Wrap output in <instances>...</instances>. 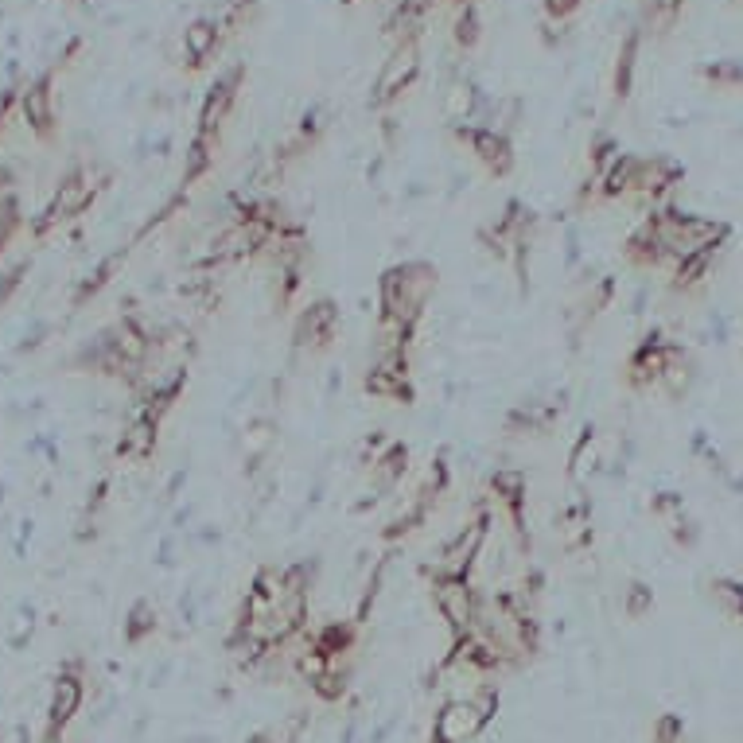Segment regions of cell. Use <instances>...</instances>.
I'll return each instance as SVG.
<instances>
[{"mask_svg":"<svg viewBox=\"0 0 743 743\" xmlns=\"http://www.w3.org/2000/svg\"><path fill=\"white\" fill-rule=\"evenodd\" d=\"M708 600L724 619H740L743 623V580H728V576L712 580L708 584Z\"/></svg>","mask_w":743,"mask_h":743,"instance_id":"44dd1931","label":"cell"},{"mask_svg":"<svg viewBox=\"0 0 743 743\" xmlns=\"http://www.w3.org/2000/svg\"><path fill=\"white\" fill-rule=\"evenodd\" d=\"M24 230V214H20V207H16V199L8 195L4 199V207H0V253L12 246V238Z\"/></svg>","mask_w":743,"mask_h":743,"instance_id":"f546056e","label":"cell"},{"mask_svg":"<svg viewBox=\"0 0 743 743\" xmlns=\"http://www.w3.org/2000/svg\"><path fill=\"white\" fill-rule=\"evenodd\" d=\"M432 603H436L440 619L448 623L452 638H463L475 631V619H479V592L471 588V576H444V572H432Z\"/></svg>","mask_w":743,"mask_h":743,"instance_id":"7a4b0ae2","label":"cell"},{"mask_svg":"<svg viewBox=\"0 0 743 743\" xmlns=\"http://www.w3.org/2000/svg\"><path fill=\"white\" fill-rule=\"evenodd\" d=\"M156 436H160V417L148 409V405H137V413H133V421L125 425V432H121V440H117V456L121 460H152V452H156Z\"/></svg>","mask_w":743,"mask_h":743,"instance_id":"9c48e42d","label":"cell"},{"mask_svg":"<svg viewBox=\"0 0 743 743\" xmlns=\"http://www.w3.org/2000/svg\"><path fill=\"white\" fill-rule=\"evenodd\" d=\"M335 331H339V304L316 300L292 323V343H296V351H327L335 343Z\"/></svg>","mask_w":743,"mask_h":743,"instance_id":"8992f818","label":"cell"},{"mask_svg":"<svg viewBox=\"0 0 743 743\" xmlns=\"http://www.w3.org/2000/svg\"><path fill=\"white\" fill-rule=\"evenodd\" d=\"M55 736H59V732H51V736H47V743H55Z\"/></svg>","mask_w":743,"mask_h":743,"instance_id":"ab89813d","label":"cell"},{"mask_svg":"<svg viewBox=\"0 0 743 743\" xmlns=\"http://www.w3.org/2000/svg\"><path fill=\"white\" fill-rule=\"evenodd\" d=\"M635 172H638V160L635 156H619L603 176H596L600 183L603 199H619V195H631L635 191Z\"/></svg>","mask_w":743,"mask_h":743,"instance_id":"ffe728a7","label":"cell"},{"mask_svg":"<svg viewBox=\"0 0 743 743\" xmlns=\"http://www.w3.org/2000/svg\"><path fill=\"white\" fill-rule=\"evenodd\" d=\"M631 71H635V39H627L623 59H619V71H615V90H619V94L631 90Z\"/></svg>","mask_w":743,"mask_h":743,"instance_id":"1f68e13d","label":"cell"},{"mask_svg":"<svg viewBox=\"0 0 743 743\" xmlns=\"http://www.w3.org/2000/svg\"><path fill=\"white\" fill-rule=\"evenodd\" d=\"M677 179H681V168H677L673 160H662V156L638 160L635 195H642V199H658V195H666L670 187H677Z\"/></svg>","mask_w":743,"mask_h":743,"instance_id":"4fadbf2b","label":"cell"},{"mask_svg":"<svg viewBox=\"0 0 743 743\" xmlns=\"http://www.w3.org/2000/svg\"><path fill=\"white\" fill-rule=\"evenodd\" d=\"M24 117H28V125L36 129V133H51V121H55V109H51V90H47V82H39V86H32L28 94H24Z\"/></svg>","mask_w":743,"mask_h":743,"instance_id":"603a6c76","label":"cell"},{"mask_svg":"<svg viewBox=\"0 0 743 743\" xmlns=\"http://www.w3.org/2000/svg\"><path fill=\"white\" fill-rule=\"evenodd\" d=\"M596 467V432L592 428H584L580 432V440H576V448H572V456H568V475L580 483L588 471Z\"/></svg>","mask_w":743,"mask_h":743,"instance_id":"4316f807","label":"cell"},{"mask_svg":"<svg viewBox=\"0 0 743 743\" xmlns=\"http://www.w3.org/2000/svg\"><path fill=\"white\" fill-rule=\"evenodd\" d=\"M611 300H615V277H588L584 296H580V304H576V312H580L584 323H592L600 312L611 308Z\"/></svg>","mask_w":743,"mask_h":743,"instance_id":"d6986e66","label":"cell"},{"mask_svg":"<svg viewBox=\"0 0 743 743\" xmlns=\"http://www.w3.org/2000/svg\"><path fill=\"white\" fill-rule=\"evenodd\" d=\"M487 716L467 697H448L432 720V743H471L483 736Z\"/></svg>","mask_w":743,"mask_h":743,"instance_id":"5b68a950","label":"cell"},{"mask_svg":"<svg viewBox=\"0 0 743 743\" xmlns=\"http://www.w3.org/2000/svg\"><path fill=\"white\" fill-rule=\"evenodd\" d=\"M249 743H273V736H269V732H261V736H253Z\"/></svg>","mask_w":743,"mask_h":743,"instance_id":"f35d334b","label":"cell"},{"mask_svg":"<svg viewBox=\"0 0 743 743\" xmlns=\"http://www.w3.org/2000/svg\"><path fill=\"white\" fill-rule=\"evenodd\" d=\"M677 4H681V0H650V8H654V12L662 16V20H670L673 8H677Z\"/></svg>","mask_w":743,"mask_h":743,"instance_id":"74e56055","label":"cell"},{"mask_svg":"<svg viewBox=\"0 0 743 743\" xmlns=\"http://www.w3.org/2000/svg\"><path fill=\"white\" fill-rule=\"evenodd\" d=\"M417 71H421V59H417V43L413 39H405L397 51H393L390 59H386V67H382V74H378V86H374V102H390L397 90H405L413 78H417Z\"/></svg>","mask_w":743,"mask_h":743,"instance_id":"30bf717a","label":"cell"},{"mask_svg":"<svg viewBox=\"0 0 743 743\" xmlns=\"http://www.w3.org/2000/svg\"><path fill=\"white\" fill-rule=\"evenodd\" d=\"M677 740H685L681 720H677V716H662V720L654 724V743H677Z\"/></svg>","mask_w":743,"mask_h":743,"instance_id":"d6a6232c","label":"cell"},{"mask_svg":"<svg viewBox=\"0 0 743 743\" xmlns=\"http://www.w3.org/2000/svg\"><path fill=\"white\" fill-rule=\"evenodd\" d=\"M580 0H545V8H549V16H568L572 8H576Z\"/></svg>","mask_w":743,"mask_h":743,"instance_id":"8d00e7d4","label":"cell"},{"mask_svg":"<svg viewBox=\"0 0 743 743\" xmlns=\"http://www.w3.org/2000/svg\"><path fill=\"white\" fill-rule=\"evenodd\" d=\"M436 292V265L428 261H401L390 265L378 281V296H382V316L401 319V323H421L428 300Z\"/></svg>","mask_w":743,"mask_h":743,"instance_id":"6da1fadb","label":"cell"},{"mask_svg":"<svg viewBox=\"0 0 743 743\" xmlns=\"http://www.w3.org/2000/svg\"><path fill=\"white\" fill-rule=\"evenodd\" d=\"M673 537H677V545H697V537H701V530H697V522L693 518H681L677 526H673Z\"/></svg>","mask_w":743,"mask_h":743,"instance_id":"e575fe53","label":"cell"},{"mask_svg":"<svg viewBox=\"0 0 743 743\" xmlns=\"http://www.w3.org/2000/svg\"><path fill=\"white\" fill-rule=\"evenodd\" d=\"M354 635H358V627H354L351 619H331V623H323L316 635H312V642H316L319 654H327L331 662H339V658H347L354 650Z\"/></svg>","mask_w":743,"mask_h":743,"instance_id":"2e32d148","label":"cell"},{"mask_svg":"<svg viewBox=\"0 0 743 743\" xmlns=\"http://www.w3.org/2000/svg\"><path fill=\"white\" fill-rule=\"evenodd\" d=\"M183 47H187L191 63H207L214 55V47H218V28H214L211 20H195V24L183 32Z\"/></svg>","mask_w":743,"mask_h":743,"instance_id":"d4e9b609","label":"cell"},{"mask_svg":"<svg viewBox=\"0 0 743 743\" xmlns=\"http://www.w3.org/2000/svg\"><path fill=\"white\" fill-rule=\"evenodd\" d=\"M366 393L370 397H382V401L413 405V382H409V374H386L378 366H370V374H366Z\"/></svg>","mask_w":743,"mask_h":743,"instance_id":"ac0fdd59","label":"cell"},{"mask_svg":"<svg viewBox=\"0 0 743 743\" xmlns=\"http://www.w3.org/2000/svg\"><path fill=\"white\" fill-rule=\"evenodd\" d=\"M526 471H518V467H495V475H491V491H495V502L510 514V522H514V530L526 533Z\"/></svg>","mask_w":743,"mask_h":743,"instance_id":"8fae6325","label":"cell"},{"mask_svg":"<svg viewBox=\"0 0 743 743\" xmlns=\"http://www.w3.org/2000/svg\"><path fill=\"white\" fill-rule=\"evenodd\" d=\"M98 187H102V183H94V176H90V172H71V176L59 183L55 199L47 203V211L36 218V234H39V238H43V234H51L55 226H63V222L78 218V214L94 203Z\"/></svg>","mask_w":743,"mask_h":743,"instance_id":"277c9868","label":"cell"},{"mask_svg":"<svg viewBox=\"0 0 743 743\" xmlns=\"http://www.w3.org/2000/svg\"><path fill=\"white\" fill-rule=\"evenodd\" d=\"M666 366H670V343H666L658 331H650L635 351H631V358H627V382H631L635 390H650V386L662 382Z\"/></svg>","mask_w":743,"mask_h":743,"instance_id":"52a82bcc","label":"cell"},{"mask_svg":"<svg viewBox=\"0 0 743 743\" xmlns=\"http://www.w3.org/2000/svg\"><path fill=\"white\" fill-rule=\"evenodd\" d=\"M273 444H277V425H273V421H253V425L246 428V436H242V448H246V456L253 467L269 456Z\"/></svg>","mask_w":743,"mask_h":743,"instance_id":"484cf974","label":"cell"},{"mask_svg":"<svg viewBox=\"0 0 743 743\" xmlns=\"http://www.w3.org/2000/svg\"><path fill=\"white\" fill-rule=\"evenodd\" d=\"M24 273H28V261H24V265H16L12 273H4V281H0V304H8V296H12L16 288H20Z\"/></svg>","mask_w":743,"mask_h":743,"instance_id":"836d02e7","label":"cell"},{"mask_svg":"<svg viewBox=\"0 0 743 743\" xmlns=\"http://www.w3.org/2000/svg\"><path fill=\"white\" fill-rule=\"evenodd\" d=\"M82 705H86V681H82L78 666H71V670L59 673V677H55V685H51L47 728H51V732H63V728L71 724L74 716L82 712Z\"/></svg>","mask_w":743,"mask_h":743,"instance_id":"ba28073f","label":"cell"},{"mask_svg":"<svg viewBox=\"0 0 743 743\" xmlns=\"http://www.w3.org/2000/svg\"><path fill=\"white\" fill-rule=\"evenodd\" d=\"M156 623H160V619H156V607L148 600H137L129 607V615H125V627H121V631H125V642H129V646H141L144 638H152Z\"/></svg>","mask_w":743,"mask_h":743,"instance_id":"cb8c5ba5","label":"cell"},{"mask_svg":"<svg viewBox=\"0 0 743 743\" xmlns=\"http://www.w3.org/2000/svg\"><path fill=\"white\" fill-rule=\"evenodd\" d=\"M487 537H491V514L479 510V514L440 549L432 572H444V576H471V568L479 565V557H483V549H487Z\"/></svg>","mask_w":743,"mask_h":743,"instance_id":"3957f363","label":"cell"},{"mask_svg":"<svg viewBox=\"0 0 743 743\" xmlns=\"http://www.w3.org/2000/svg\"><path fill=\"white\" fill-rule=\"evenodd\" d=\"M475 36H479V20L467 12V16L460 20V28H456V39H460L463 47H471V43H475Z\"/></svg>","mask_w":743,"mask_h":743,"instance_id":"d590c367","label":"cell"},{"mask_svg":"<svg viewBox=\"0 0 743 743\" xmlns=\"http://www.w3.org/2000/svg\"><path fill=\"white\" fill-rule=\"evenodd\" d=\"M234 94H238V71L214 86V94L207 98V106H203V117H199V129L218 133L222 121H226V113H230V106H234Z\"/></svg>","mask_w":743,"mask_h":743,"instance_id":"e0dca14e","label":"cell"},{"mask_svg":"<svg viewBox=\"0 0 743 743\" xmlns=\"http://www.w3.org/2000/svg\"><path fill=\"white\" fill-rule=\"evenodd\" d=\"M460 141L471 144V152L487 164L491 176H510L514 152H510V141H506L498 129H460Z\"/></svg>","mask_w":743,"mask_h":743,"instance_id":"7c38bea8","label":"cell"},{"mask_svg":"<svg viewBox=\"0 0 743 743\" xmlns=\"http://www.w3.org/2000/svg\"><path fill=\"white\" fill-rule=\"evenodd\" d=\"M312 693H316L319 701H339V697L347 693V673L331 662V670L312 681Z\"/></svg>","mask_w":743,"mask_h":743,"instance_id":"f1b7e54d","label":"cell"},{"mask_svg":"<svg viewBox=\"0 0 743 743\" xmlns=\"http://www.w3.org/2000/svg\"><path fill=\"white\" fill-rule=\"evenodd\" d=\"M654 611V592L642 584V580H635L627 592H623V615L627 619H646Z\"/></svg>","mask_w":743,"mask_h":743,"instance_id":"83f0119b","label":"cell"},{"mask_svg":"<svg viewBox=\"0 0 743 743\" xmlns=\"http://www.w3.org/2000/svg\"><path fill=\"white\" fill-rule=\"evenodd\" d=\"M471 106H475V90L471 86H452V94H448V117L463 121L471 113Z\"/></svg>","mask_w":743,"mask_h":743,"instance_id":"4dcf8cb0","label":"cell"},{"mask_svg":"<svg viewBox=\"0 0 743 743\" xmlns=\"http://www.w3.org/2000/svg\"><path fill=\"white\" fill-rule=\"evenodd\" d=\"M405 463H409V448L393 440L390 448L370 463V479H374V491L378 495H393L401 487V475H405Z\"/></svg>","mask_w":743,"mask_h":743,"instance_id":"5bb4252c","label":"cell"},{"mask_svg":"<svg viewBox=\"0 0 743 743\" xmlns=\"http://www.w3.org/2000/svg\"><path fill=\"white\" fill-rule=\"evenodd\" d=\"M720 249H724V246L701 249V253H693V257L677 261V265H673V288H677V292H693L697 284H705L708 277H712V269H716Z\"/></svg>","mask_w":743,"mask_h":743,"instance_id":"9a60e30c","label":"cell"},{"mask_svg":"<svg viewBox=\"0 0 743 743\" xmlns=\"http://www.w3.org/2000/svg\"><path fill=\"white\" fill-rule=\"evenodd\" d=\"M214 164V133L199 129L195 141L187 148V164H183V183H195L199 176H207Z\"/></svg>","mask_w":743,"mask_h":743,"instance_id":"7402d4cb","label":"cell"}]
</instances>
